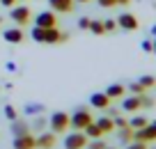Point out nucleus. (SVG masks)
Returning <instances> with one entry per match:
<instances>
[{"mask_svg": "<svg viewBox=\"0 0 156 149\" xmlns=\"http://www.w3.org/2000/svg\"><path fill=\"white\" fill-rule=\"evenodd\" d=\"M90 122H94L92 112H90L87 108H78L73 115H69V129H73V131H83L85 126L90 124Z\"/></svg>", "mask_w": 156, "mask_h": 149, "instance_id": "1", "label": "nucleus"}, {"mask_svg": "<svg viewBox=\"0 0 156 149\" xmlns=\"http://www.w3.org/2000/svg\"><path fill=\"white\" fill-rule=\"evenodd\" d=\"M133 140H136V142H145V144L154 142L156 140V122H149V124L142 126V129H136L133 131Z\"/></svg>", "mask_w": 156, "mask_h": 149, "instance_id": "2", "label": "nucleus"}, {"mask_svg": "<svg viewBox=\"0 0 156 149\" xmlns=\"http://www.w3.org/2000/svg\"><path fill=\"white\" fill-rule=\"evenodd\" d=\"M48 126H51L53 133H64V131L69 129V115H67V112H62V110L53 112L51 119H48Z\"/></svg>", "mask_w": 156, "mask_h": 149, "instance_id": "3", "label": "nucleus"}, {"mask_svg": "<svg viewBox=\"0 0 156 149\" xmlns=\"http://www.w3.org/2000/svg\"><path fill=\"white\" fill-rule=\"evenodd\" d=\"M9 16H12V21H14L19 28H23V25H28L30 23V19H32V14H30V7H25V5H19V7H12V12H9Z\"/></svg>", "mask_w": 156, "mask_h": 149, "instance_id": "4", "label": "nucleus"}, {"mask_svg": "<svg viewBox=\"0 0 156 149\" xmlns=\"http://www.w3.org/2000/svg\"><path fill=\"white\" fill-rule=\"evenodd\" d=\"M87 142L90 140L83 131H73V133H69L64 138V149H83V147H87Z\"/></svg>", "mask_w": 156, "mask_h": 149, "instance_id": "5", "label": "nucleus"}, {"mask_svg": "<svg viewBox=\"0 0 156 149\" xmlns=\"http://www.w3.org/2000/svg\"><path fill=\"white\" fill-rule=\"evenodd\" d=\"M67 39H69V34L58 30V25L55 28H44V44H62Z\"/></svg>", "mask_w": 156, "mask_h": 149, "instance_id": "6", "label": "nucleus"}, {"mask_svg": "<svg viewBox=\"0 0 156 149\" xmlns=\"http://www.w3.org/2000/svg\"><path fill=\"white\" fill-rule=\"evenodd\" d=\"M138 19L131 14V12H124V14H119V19H117V28L126 30V32H133V30H138Z\"/></svg>", "mask_w": 156, "mask_h": 149, "instance_id": "7", "label": "nucleus"}, {"mask_svg": "<svg viewBox=\"0 0 156 149\" xmlns=\"http://www.w3.org/2000/svg\"><path fill=\"white\" fill-rule=\"evenodd\" d=\"M34 25H39V28H55L58 25V16H55V12H39L37 19H34Z\"/></svg>", "mask_w": 156, "mask_h": 149, "instance_id": "8", "label": "nucleus"}, {"mask_svg": "<svg viewBox=\"0 0 156 149\" xmlns=\"http://www.w3.org/2000/svg\"><path fill=\"white\" fill-rule=\"evenodd\" d=\"M14 149H37V138L32 133L16 135L14 138Z\"/></svg>", "mask_w": 156, "mask_h": 149, "instance_id": "9", "label": "nucleus"}, {"mask_svg": "<svg viewBox=\"0 0 156 149\" xmlns=\"http://www.w3.org/2000/svg\"><path fill=\"white\" fill-rule=\"evenodd\" d=\"M55 144H58V133H53V131L37 135V147L39 149H53Z\"/></svg>", "mask_w": 156, "mask_h": 149, "instance_id": "10", "label": "nucleus"}, {"mask_svg": "<svg viewBox=\"0 0 156 149\" xmlns=\"http://www.w3.org/2000/svg\"><path fill=\"white\" fill-rule=\"evenodd\" d=\"M110 96L106 94V92H94L92 96H90V103H92L97 110H106V108H110Z\"/></svg>", "mask_w": 156, "mask_h": 149, "instance_id": "11", "label": "nucleus"}, {"mask_svg": "<svg viewBox=\"0 0 156 149\" xmlns=\"http://www.w3.org/2000/svg\"><path fill=\"white\" fill-rule=\"evenodd\" d=\"M2 39H5L7 44H23V39H25V34H23V30L16 25V28H9V30H5L2 32Z\"/></svg>", "mask_w": 156, "mask_h": 149, "instance_id": "12", "label": "nucleus"}, {"mask_svg": "<svg viewBox=\"0 0 156 149\" xmlns=\"http://www.w3.org/2000/svg\"><path fill=\"white\" fill-rule=\"evenodd\" d=\"M48 5L58 14H69L73 9V0H48Z\"/></svg>", "mask_w": 156, "mask_h": 149, "instance_id": "13", "label": "nucleus"}, {"mask_svg": "<svg viewBox=\"0 0 156 149\" xmlns=\"http://www.w3.org/2000/svg\"><path fill=\"white\" fill-rule=\"evenodd\" d=\"M140 108H142V103H140V96H136V94H131L129 99H124V103H122V110H126V112L140 110Z\"/></svg>", "mask_w": 156, "mask_h": 149, "instance_id": "14", "label": "nucleus"}, {"mask_svg": "<svg viewBox=\"0 0 156 149\" xmlns=\"http://www.w3.org/2000/svg\"><path fill=\"white\" fill-rule=\"evenodd\" d=\"M97 126L103 131V135L117 131V129H115V119H112V117H108V115H106V117H99V119H97Z\"/></svg>", "mask_w": 156, "mask_h": 149, "instance_id": "15", "label": "nucleus"}, {"mask_svg": "<svg viewBox=\"0 0 156 149\" xmlns=\"http://www.w3.org/2000/svg\"><path fill=\"white\" fill-rule=\"evenodd\" d=\"M83 133L87 135V140H97V138H103V131L97 126V122H90V124L83 129Z\"/></svg>", "mask_w": 156, "mask_h": 149, "instance_id": "16", "label": "nucleus"}, {"mask_svg": "<svg viewBox=\"0 0 156 149\" xmlns=\"http://www.w3.org/2000/svg\"><path fill=\"white\" fill-rule=\"evenodd\" d=\"M124 92H126V87L119 85V83H115V85H108V87H106V94L110 96V99H122Z\"/></svg>", "mask_w": 156, "mask_h": 149, "instance_id": "17", "label": "nucleus"}, {"mask_svg": "<svg viewBox=\"0 0 156 149\" xmlns=\"http://www.w3.org/2000/svg\"><path fill=\"white\" fill-rule=\"evenodd\" d=\"M12 133H14V138L16 135H25V133H30V126L21 119H14L12 122Z\"/></svg>", "mask_w": 156, "mask_h": 149, "instance_id": "18", "label": "nucleus"}, {"mask_svg": "<svg viewBox=\"0 0 156 149\" xmlns=\"http://www.w3.org/2000/svg\"><path fill=\"white\" fill-rule=\"evenodd\" d=\"M149 124V119H147V117H142V115H136V117H131V119H129V126H131L133 131L136 129H142V126H147Z\"/></svg>", "mask_w": 156, "mask_h": 149, "instance_id": "19", "label": "nucleus"}, {"mask_svg": "<svg viewBox=\"0 0 156 149\" xmlns=\"http://www.w3.org/2000/svg\"><path fill=\"white\" fill-rule=\"evenodd\" d=\"M90 32L97 34V37H101V34H106V28H103V21H90Z\"/></svg>", "mask_w": 156, "mask_h": 149, "instance_id": "20", "label": "nucleus"}, {"mask_svg": "<svg viewBox=\"0 0 156 149\" xmlns=\"http://www.w3.org/2000/svg\"><path fill=\"white\" fill-rule=\"evenodd\" d=\"M117 131H119V140H122L124 144L133 142V129L131 126H124V129H117Z\"/></svg>", "mask_w": 156, "mask_h": 149, "instance_id": "21", "label": "nucleus"}, {"mask_svg": "<svg viewBox=\"0 0 156 149\" xmlns=\"http://www.w3.org/2000/svg\"><path fill=\"white\" fill-rule=\"evenodd\" d=\"M30 37H32L37 44H44V28L34 25V28H32V32H30Z\"/></svg>", "mask_w": 156, "mask_h": 149, "instance_id": "22", "label": "nucleus"}, {"mask_svg": "<svg viewBox=\"0 0 156 149\" xmlns=\"http://www.w3.org/2000/svg\"><path fill=\"white\" fill-rule=\"evenodd\" d=\"M138 83H140L145 90H151V87L156 85V78L154 76H140V80H138Z\"/></svg>", "mask_w": 156, "mask_h": 149, "instance_id": "23", "label": "nucleus"}, {"mask_svg": "<svg viewBox=\"0 0 156 149\" xmlns=\"http://www.w3.org/2000/svg\"><path fill=\"white\" fill-rule=\"evenodd\" d=\"M129 90H131V94H136V96H140V94H145V92H147L138 80H136V83H131V85H129Z\"/></svg>", "mask_w": 156, "mask_h": 149, "instance_id": "24", "label": "nucleus"}, {"mask_svg": "<svg viewBox=\"0 0 156 149\" xmlns=\"http://www.w3.org/2000/svg\"><path fill=\"white\" fill-rule=\"evenodd\" d=\"M5 117H7L9 122L19 119V112H16V108H14V106H5Z\"/></svg>", "mask_w": 156, "mask_h": 149, "instance_id": "25", "label": "nucleus"}, {"mask_svg": "<svg viewBox=\"0 0 156 149\" xmlns=\"http://www.w3.org/2000/svg\"><path fill=\"white\" fill-rule=\"evenodd\" d=\"M103 28H106V32H115L117 30V21L115 19H106L103 21Z\"/></svg>", "mask_w": 156, "mask_h": 149, "instance_id": "26", "label": "nucleus"}, {"mask_svg": "<svg viewBox=\"0 0 156 149\" xmlns=\"http://www.w3.org/2000/svg\"><path fill=\"white\" fill-rule=\"evenodd\" d=\"M41 110H44V106H41V103H39V106H37V103H30V106L25 108V112H28V115H37V112H41Z\"/></svg>", "mask_w": 156, "mask_h": 149, "instance_id": "27", "label": "nucleus"}, {"mask_svg": "<svg viewBox=\"0 0 156 149\" xmlns=\"http://www.w3.org/2000/svg\"><path fill=\"white\" fill-rule=\"evenodd\" d=\"M112 119H115V129H124V126H129V119H124V117H112Z\"/></svg>", "mask_w": 156, "mask_h": 149, "instance_id": "28", "label": "nucleus"}, {"mask_svg": "<svg viewBox=\"0 0 156 149\" xmlns=\"http://www.w3.org/2000/svg\"><path fill=\"white\" fill-rule=\"evenodd\" d=\"M140 103H142V108H151V106H154V101L147 96V92H145V94H140Z\"/></svg>", "mask_w": 156, "mask_h": 149, "instance_id": "29", "label": "nucleus"}, {"mask_svg": "<svg viewBox=\"0 0 156 149\" xmlns=\"http://www.w3.org/2000/svg\"><path fill=\"white\" fill-rule=\"evenodd\" d=\"M106 147V142H103L101 138H97V140H92V142H90V149H103Z\"/></svg>", "mask_w": 156, "mask_h": 149, "instance_id": "30", "label": "nucleus"}, {"mask_svg": "<svg viewBox=\"0 0 156 149\" xmlns=\"http://www.w3.org/2000/svg\"><path fill=\"white\" fill-rule=\"evenodd\" d=\"M99 7H103V9H108V7H115L117 5V0H97Z\"/></svg>", "mask_w": 156, "mask_h": 149, "instance_id": "31", "label": "nucleus"}, {"mask_svg": "<svg viewBox=\"0 0 156 149\" xmlns=\"http://www.w3.org/2000/svg\"><path fill=\"white\" fill-rule=\"evenodd\" d=\"M90 21H92V19H87V16L78 19V28H80V30H87V28H90Z\"/></svg>", "mask_w": 156, "mask_h": 149, "instance_id": "32", "label": "nucleus"}, {"mask_svg": "<svg viewBox=\"0 0 156 149\" xmlns=\"http://www.w3.org/2000/svg\"><path fill=\"white\" fill-rule=\"evenodd\" d=\"M151 46H154V41H149V39L142 41V51H145V53H151Z\"/></svg>", "mask_w": 156, "mask_h": 149, "instance_id": "33", "label": "nucleus"}, {"mask_svg": "<svg viewBox=\"0 0 156 149\" xmlns=\"http://www.w3.org/2000/svg\"><path fill=\"white\" fill-rule=\"evenodd\" d=\"M0 5H2V7H9V9H12V7L16 5V0H0Z\"/></svg>", "mask_w": 156, "mask_h": 149, "instance_id": "34", "label": "nucleus"}, {"mask_svg": "<svg viewBox=\"0 0 156 149\" xmlns=\"http://www.w3.org/2000/svg\"><path fill=\"white\" fill-rule=\"evenodd\" d=\"M7 71H16V64L14 62H7Z\"/></svg>", "mask_w": 156, "mask_h": 149, "instance_id": "35", "label": "nucleus"}, {"mask_svg": "<svg viewBox=\"0 0 156 149\" xmlns=\"http://www.w3.org/2000/svg\"><path fill=\"white\" fill-rule=\"evenodd\" d=\"M131 0H117V5H129Z\"/></svg>", "mask_w": 156, "mask_h": 149, "instance_id": "36", "label": "nucleus"}, {"mask_svg": "<svg viewBox=\"0 0 156 149\" xmlns=\"http://www.w3.org/2000/svg\"><path fill=\"white\" fill-rule=\"evenodd\" d=\"M151 34H154V37H156V25H151Z\"/></svg>", "mask_w": 156, "mask_h": 149, "instance_id": "37", "label": "nucleus"}, {"mask_svg": "<svg viewBox=\"0 0 156 149\" xmlns=\"http://www.w3.org/2000/svg\"><path fill=\"white\" fill-rule=\"evenodd\" d=\"M151 53H156V41H154V46H151Z\"/></svg>", "mask_w": 156, "mask_h": 149, "instance_id": "38", "label": "nucleus"}, {"mask_svg": "<svg viewBox=\"0 0 156 149\" xmlns=\"http://www.w3.org/2000/svg\"><path fill=\"white\" fill-rule=\"evenodd\" d=\"M73 2H90V0H73Z\"/></svg>", "mask_w": 156, "mask_h": 149, "instance_id": "39", "label": "nucleus"}, {"mask_svg": "<svg viewBox=\"0 0 156 149\" xmlns=\"http://www.w3.org/2000/svg\"><path fill=\"white\" fill-rule=\"evenodd\" d=\"M103 149H115V147H110V144H106V147H103Z\"/></svg>", "mask_w": 156, "mask_h": 149, "instance_id": "40", "label": "nucleus"}]
</instances>
